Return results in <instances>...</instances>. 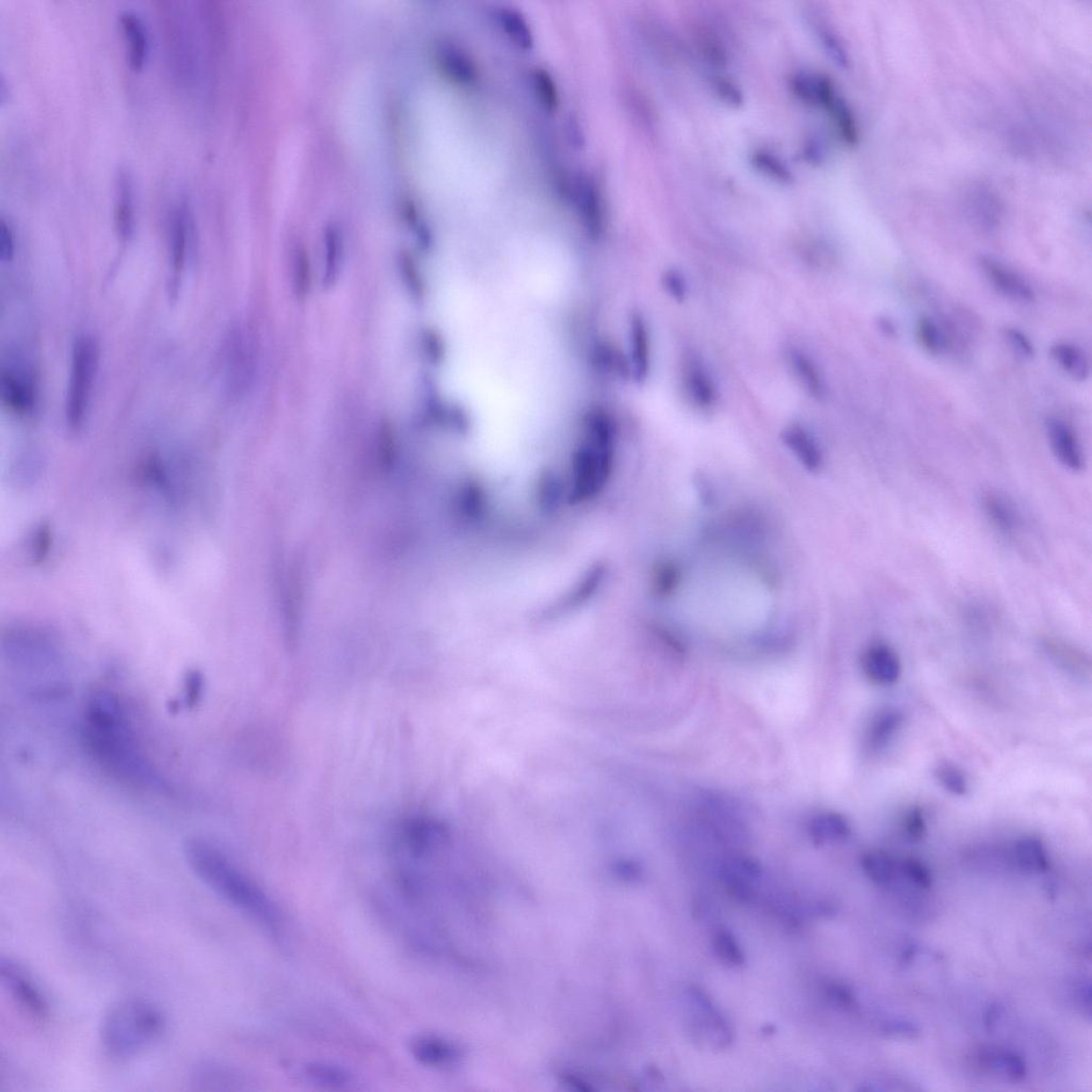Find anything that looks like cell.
<instances>
[{"label":"cell","mask_w":1092,"mask_h":1092,"mask_svg":"<svg viewBox=\"0 0 1092 1092\" xmlns=\"http://www.w3.org/2000/svg\"><path fill=\"white\" fill-rule=\"evenodd\" d=\"M901 871L911 884L921 887V889H929L932 885V877L929 867L922 864V861L915 859V857H909V859L902 862Z\"/></svg>","instance_id":"40"},{"label":"cell","mask_w":1092,"mask_h":1092,"mask_svg":"<svg viewBox=\"0 0 1092 1092\" xmlns=\"http://www.w3.org/2000/svg\"><path fill=\"white\" fill-rule=\"evenodd\" d=\"M781 438L806 470L812 473L821 470L824 455L820 444L807 429L799 423H792L783 429Z\"/></svg>","instance_id":"13"},{"label":"cell","mask_w":1092,"mask_h":1092,"mask_svg":"<svg viewBox=\"0 0 1092 1092\" xmlns=\"http://www.w3.org/2000/svg\"><path fill=\"white\" fill-rule=\"evenodd\" d=\"M1001 1009L999 1006L992 1005L989 1007L988 1012H987L986 1016V1026L988 1027L989 1030L995 1025L997 1019H999Z\"/></svg>","instance_id":"57"},{"label":"cell","mask_w":1092,"mask_h":1092,"mask_svg":"<svg viewBox=\"0 0 1092 1092\" xmlns=\"http://www.w3.org/2000/svg\"><path fill=\"white\" fill-rule=\"evenodd\" d=\"M980 267L982 273L997 293L1012 301L1030 304L1035 301L1034 288L1018 272L992 257L981 256Z\"/></svg>","instance_id":"8"},{"label":"cell","mask_w":1092,"mask_h":1092,"mask_svg":"<svg viewBox=\"0 0 1092 1092\" xmlns=\"http://www.w3.org/2000/svg\"><path fill=\"white\" fill-rule=\"evenodd\" d=\"M184 855L194 874L214 893L268 929H278L280 916L271 900L212 843L189 839Z\"/></svg>","instance_id":"2"},{"label":"cell","mask_w":1092,"mask_h":1092,"mask_svg":"<svg viewBox=\"0 0 1092 1092\" xmlns=\"http://www.w3.org/2000/svg\"><path fill=\"white\" fill-rule=\"evenodd\" d=\"M303 1074L314 1084L327 1087L346 1086L351 1081V1075L341 1067L313 1063L303 1068Z\"/></svg>","instance_id":"31"},{"label":"cell","mask_w":1092,"mask_h":1092,"mask_svg":"<svg viewBox=\"0 0 1092 1092\" xmlns=\"http://www.w3.org/2000/svg\"><path fill=\"white\" fill-rule=\"evenodd\" d=\"M532 84L538 101L547 112L556 111L558 104H560V96L555 82H553L551 74L543 69H537L532 72Z\"/></svg>","instance_id":"35"},{"label":"cell","mask_w":1092,"mask_h":1092,"mask_svg":"<svg viewBox=\"0 0 1092 1092\" xmlns=\"http://www.w3.org/2000/svg\"><path fill=\"white\" fill-rule=\"evenodd\" d=\"M342 242L336 231H329L326 235L325 265H323V286L330 287L336 284L342 266Z\"/></svg>","instance_id":"33"},{"label":"cell","mask_w":1092,"mask_h":1092,"mask_svg":"<svg viewBox=\"0 0 1092 1092\" xmlns=\"http://www.w3.org/2000/svg\"><path fill=\"white\" fill-rule=\"evenodd\" d=\"M884 1033L900 1038H915L920 1034L915 1025L906 1021L887 1022L884 1026Z\"/></svg>","instance_id":"49"},{"label":"cell","mask_w":1092,"mask_h":1092,"mask_svg":"<svg viewBox=\"0 0 1092 1092\" xmlns=\"http://www.w3.org/2000/svg\"><path fill=\"white\" fill-rule=\"evenodd\" d=\"M1004 337L1015 355L1023 361H1031L1035 357L1034 344L1025 333L1016 328H1006Z\"/></svg>","instance_id":"39"},{"label":"cell","mask_w":1092,"mask_h":1092,"mask_svg":"<svg viewBox=\"0 0 1092 1092\" xmlns=\"http://www.w3.org/2000/svg\"><path fill=\"white\" fill-rule=\"evenodd\" d=\"M497 18L503 33L511 42L524 51H531L535 40H533L530 25L520 12L512 9H502L497 14Z\"/></svg>","instance_id":"29"},{"label":"cell","mask_w":1092,"mask_h":1092,"mask_svg":"<svg viewBox=\"0 0 1092 1092\" xmlns=\"http://www.w3.org/2000/svg\"><path fill=\"white\" fill-rule=\"evenodd\" d=\"M862 869L877 885H889L894 879L896 866L893 859L884 851H869L862 857Z\"/></svg>","instance_id":"30"},{"label":"cell","mask_w":1092,"mask_h":1092,"mask_svg":"<svg viewBox=\"0 0 1092 1092\" xmlns=\"http://www.w3.org/2000/svg\"><path fill=\"white\" fill-rule=\"evenodd\" d=\"M699 45L701 52L705 54L709 61L718 67L726 66L727 54L725 48L716 38H712L711 34L707 33L701 34Z\"/></svg>","instance_id":"44"},{"label":"cell","mask_w":1092,"mask_h":1092,"mask_svg":"<svg viewBox=\"0 0 1092 1092\" xmlns=\"http://www.w3.org/2000/svg\"><path fill=\"white\" fill-rule=\"evenodd\" d=\"M164 1029L166 1019L158 1007L141 999H126L106 1011L99 1034L109 1055L129 1059L161 1038Z\"/></svg>","instance_id":"3"},{"label":"cell","mask_w":1092,"mask_h":1092,"mask_svg":"<svg viewBox=\"0 0 1092 1092\" xmlns=\"http://www.w3.org/2000/svg\"><path fill=\"white\" fill-rule=\"evenodd\" d=\"M821 37L828 56L834 60L840 68L849 67V57H847L845 49L842 47L839 40L834 34L825 32L821 34Z\"/></svg>","instance_id":"46"},{"label":"cell","mask_w":1092,"mask_h":1092,"mask_svg":"<svg viewBox=\"0 0 1092 1092\" xmlns=\"http://www.w3.org/2000/svg\"><path fill=\"white\" fill-rule=\"evenodd\" d=\"M51 546V531L49 528L42 526L37 532L36 540L33 543V558L36 561H42L44 557L47 555Z\"/></svg>","instance_id":"50"},{"label":"cell","mask_w":1092,"mask_h":1092,"mask_svg":"<svg viewBox=\"0 0 1092 1092\" xmlns=\"http://www.w3.org/2000/svg\"><path fill=\"white\" fill-rule=\"evenodd\" d=\"M15 254V238L11 226L2 219L0 222V258L3 262L12 261Z\"/></svg>","instance_id":"48"},{"label":"cell","mask_w":1092,"mask_h":1092,"mask_svg":"<svg viewBox=\"0 0 1092 1092\" xmlns=\"http://www.w3.org/2000/svg\"><path fill=\"white\" fill-rule=\"evenodd\" d=\"M401 271H403V276H405V280L409 287L412 289V292L416 293V295H421L423 292L422 280L420 276H418L416 268L414 267L411 263V259L407 257L402 259Z\"/></svg>","instance_id":"51"},{"label":"cell","mask_w":1092,"mask_h":1092,"mask_svg":"<svg viewBox=\"0 0 1092 1092\" xmlns=\"http://www.w3.org/2000/svg\"><path fill=\"white\" fill-rule=\"evenodd\" d=\"M0 392L4 405L15 413L27 414L36 406V388L32 379L15 369H4Z\"/></svg>","instance_id":"14"},{"label":"cell","mask_w":1092,"mask_h":1092,"mask_svg":"<svg viewBox=\"0 0 1092 1092\" xmlns=\"http://www.w3.org/2000/svg\"><path fill=\"white\" fill-rule=\"evenodd\" d=\"M124 39L127 42V60L134 71H141L146 66L149 53L148 33L143 19L137 13L127 10L119 15Z\"/></svg>","instance_id":"17"},{"label":"cell","mask_w":1092,"mask_h":1092,"mask_svg":"<svg viewBox=\"0 0 1092 1092\" xmlns=\"http://www.w3.org/2000/svg\"><path fill=\"white\" fill-rule=\"evenodd\" d=\"M98 363V342L86 334L75 338L66 401L67 423L72 430H79L86 420Z\"/></svg>","instance_id":"4"},{"label":"cell","mask_w":1092,"mask_h":1092,"mask_svg":"<svg viewBox=\"0 0 1092 1092\" xmlns=\"http://www.w3.org/2000/svg\"><path fill=\"white\" fill-rule=\"evenodd\" d=\"M828 1000L836 1007L844 1010L856 1009L857 1002L854 994L844 985L829 984L825 987Z\"/></svg>","instance_id":"43"},{"label":"cell","mask_w":1092,"mask_h":1092,"mask_svg":"<svg viewBox=\"0 0 1092 1092\" xmlns=\"http://www.w3.org/2000/svg\"><path fill=\"white\" fill-rule=\"evenodd\" d=\"M410 1051L418 1063L437 1068L455 1064L460 1056L452 1042L430 1035L416 1037L411 1041Z\"/></svg>","instance_id":"18"},{"label":"cell","mask_w":1092,"mask_h":1092,"mask_svg":"<svg viewBox=\"0 0 1092 1092\" xmlns=\"http://www.w3.org/2000/svg\"><path fill=\"white\" fill-rule=\"evenodd\" d=\"M662 283L666 293L673 300L679 303L685 302L688 296V286L684 274L677 271V269H668L662 274Z\"/></svg>","instance_id":"41"},{"label":"cell","mask_w":1092,"mask_h":1092,"mask_svg":"<svg viewBox=\"0 0 1092 1092\" xmlns=\"http://www.w3.org/2000/svg\"><path fill=\"white\" fill-rule=\"evenodd\" d=\"M114 221L119 237L124 242L131 239L134 229V189L131 177L124 170L119 171L117 177Z\"/></svg>","instance_id":"20"},{"label":"cell","mask_w":1092,"mask_h":1092,"mask_svg":"<svg viewBox=\"0 0 1092 1092\" xmlns=\"http://www.w3.org/2000/svg\"><path fill=\"white\" fill-rule=\"evenodd\" d=\"M753 166L766 177L781 184H791L795 182L794 174L775 154L767 151H756L751 157Z\"/></svg>","instance_id":"32"},{"label":"cell","mask_w":1092,"mask_h":1092,"mask_svg":"<svg viewBox=\"0 0 1092 1092\" xmlns=\"http://www.w3.org/2000/svg\"><path fill=\"white\" fill-rule=\"evenodd\" d=\"M879 327L880 331L886 334V336H896V327L894 326L893 322L890 321L889 318L880 317L879 319Z\"/></svg>","instance_id":"56"},{"label":"cell","mask_w":1092,"mask_h":1092,"mask_svg":"<svg viewBox=\"0 0 1092 1092\" xmlns=\"http://www.w3.org/2000/svg\"><path fill=\"white\" fill-rule=\"evenodd\" d=\"M733 899L741 902H749L753 897L751 882L732 881L726 885Z\"/></svg>","instance_id":"52"},{"label":"cell","mask_w":1092,"mask_h":1092,"mask_svg":"<svg viewBox=\"0 0 1092 1092\" xmlns=\"http://www.w3.org/2000/svg\"><path fill=\"white\" fill-rule=\"evenodd\" d=\"M829 112L835 119L843 141L850 146H856L859 139V131H857L856 119L849 105L844 99L837 97Z\"/></svg>","instance_id":"34"},{"label":"cell","mask_w":1092,"mask_h":1092,"mask_svg":"<svg viewBox=\"0 0 1092 1092\" xmlns=\"http://www.w3.org/2000/svg\"><path fill=\"white\" fill-rule=\"evenodd\" d=\"M0 980L12 1000L30 1018L44 1021L49 1015L47 999L41 989L22 965L11 959L0 960Z\"/></svg>","instance_id":"5"},{"label":"cell","mask_w":1092,"mask_h":1092,"mask_svg":"<svg viewBox=\"0 0 1092 1092\" xmlns=\"http://www.w3.org/2000/svg\"><path fill=\"white\" fill-rule=\"evenodd\" d=\"M791 86L795 96L806 104L822 106L828 109L837 98L834 83L824 75L809 73L796 74L792 78Z\"/></svg>","instance_id":"19"},{"label":"cell","mask_w":1092,"mask_h":1092,"mask_svg":"<svg viewBox=\"0 0 1092 1092\" xmlns=\"http://www.w3.org/2000/svg\"><path fill=\"white\" fill-rule=\"evenodd\" d=\"M572 188L573 199L583 227L591 237H600L604 229V212L600 189L586 174H578L573 181Z\"/></svg>","instance_id":"9"},{"label":"cell","mask_w":1092,"mask_h":1092,"mask_svg":"<svg viewBox=\"0 0 1092 1092\" xmlns=\"http://www.w3.org/2000/svg\"><path fill=\"white\" fill-rule=\"evenodd\" d=\"M916 338L922 348L931 356H940L951 347L946 327L930 317H922L917 322Z\"/></svg>","instance_id":"28"},{"label":"cell","mask_w":1092,"mask_h":1092,"mask_svg":"<svg viewBox=\"0 0 1092 1092\" xmlns=\"http://www.w3.org/2000/svg\"><path fill=\"white\" fill-rule=\"evenodd\" d=\"M426 337V346L429 348V356L432 357L435 361L440 360L442 356V344L438 340V336H436L435 334L429 333Z\"/></svg>","instance_id":"54"},{"label":"cell","mask_w":1092,"mask_h":1092,"mask_svg":"<svg viewBox=\"0 0 1092 1092\" xmlns=\"http://www.w3.org/2000/svg\"><path fill=\"white\" fill-rule=\"evenodd\" d=\"M191 1081L193 1088L199 1091L224 1090L236 1083L231 1071L213 1061H202L194 1067Z\"/></svg>","instance_id":"26"},{"label":"cell","mask_w":1092,"mask_h":1092,"mask_svg":"<svg viewBox=\"0 0 1092 1092\" xmlns=\"http://www.w3.org/2000/svg\"><path fill=\"white\" fill-rule=\"evenodd\" d=\"M805 156L807 161L813 163H820L822 159L821 149L819 146H817L816 142H812L810 146L806 148Z\"/></svg>","instance_id":"55"},{"label":"cell","mask_w":1092,"mask_h":1092,"mask_svg":"<svg viewBox=\"0 0 1092 1092\" xmlns=\"http://www.w3.org/2000/svg\"><path fill=\"white\" fill-rule=\"evenodd\" d=\"M786 362L804 390L817 401L827 397V386L817 364L801 349L790 347L785 351Z\"/></svg>","instance_id":"16"},{"label":"cell","mask_w":1092,"mask_h":1092,"mask_svg":"<svg viewBox=\"0 0 1092 1092\" xmlns=\"http://www.w3.org/2000/svg\"><path fill=\"white\" fill-rule=\"evenodd\" d=\"M189 238H191V218L186 206L181 203L173 209L169 221V251L174 280H177L186 265Z\"/></svg>","instance_id":"15"},{"label":"cell","mask_w":1092,"mask_h":1092,"mask_svg":"<svg viewBox=\"0 0 1092 1092\" xmlns=\"http://www.w3.org/2000/svg\"><path fill=\"white\" fill-rule=\"evenodd\" d=\"M902 826L907 836L914 841H921L924 839L927 834V825L924 812L919 806L911 807L906 813Z\"/></svg>","instance_id":"42"},{"label":"cell","mask_w":1092,"mask_h":1092,"mask_svg":"<svg viewBox=\"0 0 1092 1092\" xmlns=\"http://www.w3.org/2000/svg\"><path fill=\"white\" fill-rule=\"evenodd\" d=\"M867 679L880 686H891L900 680L901 662L893 647L877 642L867 647L862 657Z\"/></svg>","instance_id":"11"},{"label":"cell","mask_w":1092,"mask_h":1092,"mask_svg":"<svg viewBox=\"0 0 1092 1092\" xmlns=\"http://www.w3.org/2000/svg\"><path fill=\"white\" fill-rule=\"evenodd\" d=\"M630 342L632 380L646 383L651 371V341L649 327L640 313H633L630 318Z\"/></svg>","instance_id":"12"},{"label":"cell","mask_w":1092,"mask_h":1092,"mask_svg":"<svg viewBox=\"0 0 1092 1092\" xmlns=\"http://www.w3.org/2000/svg\"><path fill=\"white\" fill-rule=\"evenodd\" d=\"M936 777L944 790L955 796H965L969 791V783L958 767L951 764H941L937 767Z\"/></svg>","instance_id":"38"},{"label":"cell","mask_w":1092,"mask_h":1092,"mask_svg":"<svg viewBox=\"0 0 1092 1092\" xmlns=\"http://www.w3.org/2000/svg\"><path fill=\"white\" fill-rule=\"evenodd\" d=\"M904 722V716L894 709H887L879 712L871 720L867 731V747L872 751H879L893 740L897 731Z\"/></svg>","instance_id":"24"},{"label":"cell","mask_w":1092,"mask_h":1092,"mask_svg":"<svg viewBox=\"0 0 1092 1092\" xmlns=\"http://www.w3.org/2000/svg\"><path fill=\"white\" fill-rule=\"evenodd\" d=\"M977 196L980 199L973 201V216L981 228L991 231L999 226L1001 221L999 203L987 191L977 193Z\"/></svg>","instance_id":"36"},{"label":"cell","mask_w":1092,"mask_h":1092,"mask_svg":"<svg viewBox=\"0 0 1092 1092\" xmlns=\"http://www.w3.org/2000/svg\"><path fill=\"white\" fill-rule=\"evenodd\" d=\"M981 510L992 527L1006 539L1016 541L1023 536L1027 521L1023 511L1009 495L997 491L985 492L981 495Z\"/></svg>","instance_id":"6"},{"label":"cell","mask_w":1092,"mask_h":1092,"mask_svg":"<svg viewBox=\"0 0 1092 1092\" xmlns=\"http://www.w3.org/2000/svg\"><path fill=\"white\" fill-rule=\"evenodd\" d=\"M1051 357L1066 373L1076 381H1085L1090 375L1089 358L1081 348L1059 342L1051 348Z\"/></svg>","instance_id":"23"},{"label":"cell","mask_w":1092,"mask_h":1092,"mask_svg":"<svg viewBox=\"0 0 1092 1092\" xmlns=\"http://www.w3.org/2000/svg\"><path fill=\"white\" fill-rule=\"evenodd\" d=\"M444 71L456 83L472 84L477 79V69L473 60L460 48L444 45L438 51Z\"/></svg>","instance_id":"25"},{"label":"cell","mask_w":1092,"mask_h":1092,"mask_svg":"<svg viewBox=\"0 0 1092 1092\" xmlns=\"http://www.w3.org/2000/svg\"><path fill=\"white\" fill-rule=\"evenodd\" d=\"M567 134L573 146L576 148L582 147L583 134L580 126H578V123L575 119H568L567 123Z\"/></svg>","instance_id":"53"},{"label":"cell","mask_w":1092,"mask_h":1092,"mask_svg":"<svg viewBox=\"0 0 1092 1092\" xmlns=\"http://www.w3.org/2000/svg\"><path fill=\"white\" fill-rule=\"evenodd\" d=\"M809 834L815 844L824 845L846 840L851 834V827L846 817L839 813L825 812L813 817Z\"/></svg>","instance_id":"22"},{"label":"cell","mask_w":1092,"mask_h":1092,"mask_svg":"<svg viewBox=\"0 0 1092 1092\" xmlns=\"http://www.w3.org/2000/svg\"><path fill=\"white\" fill-rule=\"evenodd\" d=\"M84 740L92 755L113 775L146 789H164L161 775L143 755L121 700L98 691L84 711Z\"/></svg>","instance_id":"1"},{"label":"cell","mask_w":1092,"mask_h":1092,"mask_svg":"<svg viewBox=\"0 0 1092 1092\" xmlns=\"http://www.w3.org/2000/svg\"><path fill=\"white\" fill-rule=\"evenodd\" d=\"M715 89L718 96L722 101L731 105L733 107H740L744 103V97L734 83L727 81V79H717L715 82Z\"/></svg>","instance_id":"47"},{"label":"cell","mask_w":1092,"mask_h":1092,"mask_svg":"<svg viewBox=\"0 0 1092 1092\" xmlns=\"http://www.w3.org/2000/svg\"><path fill=\"white\" fill-rule=\"evenodd\" d=\"M1045 432L1051 450L1060 465L1072 472H1081L1085 467V456L1074 429L1065 421L1050 417L1045 421Z\"/></svg>","instance_id":"10"},{"label":"cell","mask_w":1092,"mask_h":1092,"mask_svg":"<svg viewBox=\"0 0 1092 1092\" xmlns=\"http://www.w3.org/2000/svg\"><path fill=\"white\" fill-rule=\"evenodd\" d=\"M683 387L688 401L700 411H711L718 402V388L701 357L688 352L683 361Z\"/></svg>","instance_id":"7"},{"label":"cell","mask_w":1092,"mask_h":1092,"mask_svg":"<svg viewBox=\"0 0 1092 1092\" xmlns=\"http://www.w3.org/2000/svg\"><path fill=\"white\" fill-rule=\"evenodd\" d=\"M979 1059L982 1068L1000 1075L1002 1078L1012 1081H1020L1025 1079L1027 1074L1025 1061L1015 1052L989 1049L982 1051Z\"/></svg>","instance_id":"21"},{"label":"cell","mask_w":1092,"mask_h":1092,"mask_svg":"<svg viewBox=\"0 0 1092 1092\" xmlns=\"http://www.w3.org/2000/svg\"><path fill=\"white\" fill-rule=\"evenodd\" d=\"M295 291L298 296L304 297L310 289V263L306 253L299 254L295 265Z\"/></svg>","instance_id":"45"},{"label":"cell","mask_w":1092,"mask_h":1092,"mask_svg":"<svg viewBox=\"0 0 1092 1092\" xmlns=\"http://www.w3.org/2000/svg\"><path fill=\"white\" fill-rule=\"evenodd\" d=\"M714 951L718 958L727 965H741L745 962L744 952L734 937L729 931H718L712 941Z\"/></svg>","instance_id":"37"},{"label":"cell","mask_w":1092,"mask_h":1092,"mask_svg":"<svg viewBox=\"0 0 1092 1092\" xmlns=\"http://www.w3.org/2000/svg\"><path fill=\"white\" fill-rule=\"evenodd\" d=\"M1016 864L1026 872H1042L1049 869L1048 855L1044 843L1036 836H1024L1016 843Z\"/></svg>","instance_id":"27"}]
</instances>
